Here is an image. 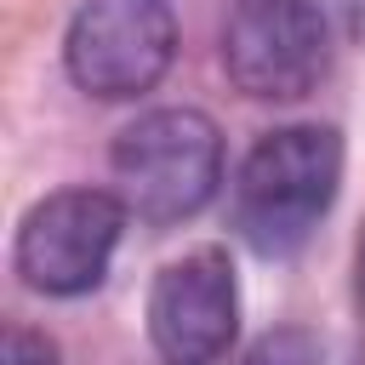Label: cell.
Listing matches in <instances>:
<instances>
[{
    "label": "cell",
    "mask_w": 365,
    "mask_h": 365,
    "mask_svg": "<svg viewBox=\"0 0 365 365\" xmlns=\"http://www.w3.org/2000/svg\"><path fill=\"white\" fill-rule=\"evenodd\" d=\"M342 182V143L331 125H279L251 143L234 177V222L262 257L297 251L331 211Z\"/></svg>",
    "instance_id": "cell-1"
},
{
    "label": "cell",
    "mask_w": 365,
    "mask_h": 365,
    "mask_svg": "<svg viewBox=\"0 0 365 365\" xmlns=\"http://www.w3.org/2000/svg\"><path fill=\"white\" fill-rule=\"evenodd\" d=\"M108 171L120 205L137 222H188L222 182V131L200 108H148L114 137Z\"/></svg>",
    "instance_id": "cell-2"
},
{
    "label": "cell",
    "mask_w": 365,
    "mask_h": 365,
    "mask_svg": "<svg viewBox=\"0 0 365 365\" xmlns=\"http://www.w3.org/2000/svg\"><path fill=\"white\" fill-rule=\"evenodd\" d=\"M331 68V29L314 0H234L222 17V74L257 103H297Z\"/></svg>",
    "instance_id": "cell-3"
},
{
    "label": "cell",
    "mask_w": 365,
    "mask_h": 365,
    "mask_svg": "<svg viewBox=\"0 0 365 365\" xmlns=\"http://www.w3.org/2000/svg\"><path fill=\"white\" fill-rule=\"evenodd\" d=\"M125 217L131 211L108 188H57V194L34 200L29 217L17 222V245H11L23 285L46 291V297L97 291L108 274V257L120 245Z\"/></svg>",
    "instance_id": "cell-4"
},
{
    "label": "cell",
    "mask_w": 365,
    "mask_h": 365,
    "mask_svg": "<svg viewBox=\"0 0 365 365\" xmlns=\"http://www.w3.org/2000/svg\"><path fill=\"white\" fill-rule=\"evenodd\" d=\"M171 57H177V17L165 0H86L63 34L68 80L103 103L154 91Z\"/></svg>",
    "instance_id": "cell-5"
},
{
    "label": "cell",
    "mask_w": 365,
    "mask_h": 365,
    "mask_svg": "<svg viewBox=\"0 0 365 365\" xmlns=\"http://www.w3.org/2000/svg\"><path fill=\"white\" fill-rule=\"evenodd\" d=\"M240 291L234 268L217 245H200L154 274L148 291V336L171 365H205L234 342Z\"/></svg>",
    "instance_id": "cell-6"
},
{
    "label": "cell",
    "mask_w": 365,
    "mask_h": 365,
    "mask_svg": "<svg viewBox=\"0 0 365 365\" xmlns=\"http://www.w3.org/2000/svg\"><path fill=\"white\" fill-rule=\"evenodd\" d=\"M240 365H319V336L302 325H279V331L257 336Z\"/></svg>",
    "instance_id": "cell-7"
},
{
    "label": "cell",
    "mask_w": 365,
    "mask_h": 365,
    "mask_svg": "<svg viewBox=\"0 0 365 365\" xmlns=\"http://www.w3.org/2000/svg\"><path fill=\"white\" fill-rule=\"evenodd\" d=\"M0 365H57V342L40 336V331H23L11 325L6 342H0Z\"/></svg>",
    "instance_id": "cell-8"
}]
</instances>
